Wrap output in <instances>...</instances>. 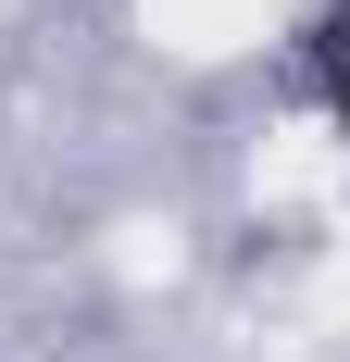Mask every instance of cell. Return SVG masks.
I'll list each match as a JSON object with an SVG mask.
<instances>
[{
	"mask_svg": "<svg viewBox=\"0 0 350 362\" xmlns=\"http://www.w3.org/2000/svg\"><path fill=\"white\" fill-rule=\"evenodd\" d=\"M325 138L350 150V50H338V63H325Z\"/></svg>",
	"mask_w": 350,
	"mask_h": 362,
	"instance_id": "1",
	"label": "cell"
}]
</instances>
